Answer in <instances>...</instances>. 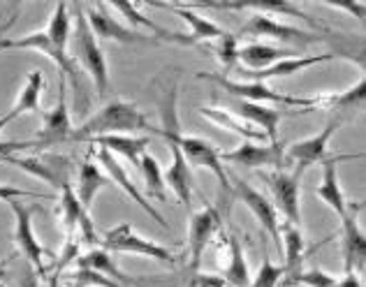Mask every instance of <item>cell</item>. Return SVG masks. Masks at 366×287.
Segmentation results:
<instances>
[{
    "instance_id": "1",
    "label": "cell",
    "mask_w": 366,
    "mask_h": 287,
    "mask_svg": "<svg viewBox=\"0 0 366 287\" xmlns=\"http://www.w3.org/2000/svg\"><path fill=\"white\" fill-rule=\"evenodd\" d=\"M134 132H153L158 135V128H153L147 116L137 109V104L114 100L104 109H100L95 116L72 130V141H91L95 137L104 135H134Z\"/></svg>"
},
{
    "instance_id": "2",
    "label": "cell",
    "mask_w": 366,
    "mask_h": 287,
    "mask_svg": "<svg viewBox=\"0 0 366 287\" xmlns=\"http://www.w3.org/2000/svg\"><path fill=\"white\" fill-rule=\"evenodd\" d=\"M70 42H72L70 59L74 63L76 61L81 63V68L89 72V76L95 84V91H98L100 98H104V95H107V89H109V65H107V56H104L102 46H100V40L93 35L89 24H86L84 7L76 9Z\"/></svg>"
},
{
    "instance_id": "3",
    "label": "cell",
    "mask_w": 366,
    "mask_h": 287,
    "mask_svg": "<svg viewBox=\"0 0 366 287\" xmlns=\"http://www.w3.org/2000/svg\"><path fill=\"white\" fill-rule=\"evenodd\" d=\"M197 76L199 79L216 81L220 89H225L237 100L253 102V104H267V107H269V102H272V104H281V107L297 109L300 114H304V109H306V98H292V95L278 93L274 89H269V86L262 81H234V79H229L227 74H207V72H199Z\"/></svg>"
},
{
    "instance_id": "4",
    "label": "cell",
    "mask_w": 366,
    "mask_h": 287,
    "mask_svg": "<svg viewBox=\"0 0 366 287\" xmlns=\"http://www.w3.org/2000/svg\"><path fill=\"white\" fill-rule=\"evenodd\" d=\"M100 248L107 253H128V255H142L151 257V260L165 262V264H177V255L169 248L160 246L151 238H144L134 232V227L128 223H121L104 232L100 238Z\"/></svg>"
},
{
    "instance_id": "5",
    "label": "cell",
    "mask_w": 366,
    "mask_h": 287,
    "mask_svg": "<svg viewBox=\"0 0 366 287\" xmlns=\"http://www.w3.org/2000/svg\"><path fill=\"white\" fill-rule=\"evenodd\" d=\"M59 193H61V197H59V211H56V216H59V220L63 223L65 238H76V234H79L84 246H91V248L100 246V236L95 232L93 218L81 206L72 183L63 186Z\"/></svg>"
},
{
    "instance_id": "6",
    "label": "cell",
    "mask_w": 366,
    "mask_h": 287,
    "mask_svg": "<svg viewBox=\"0 0 366 287\" xmlns=\"http://www.w3.org/2000/svg\"><path fill=\"white\" fill-rule=\"evenodd\" d=\"M304 167H295L292 171L276 169L267 174V183L274 193V206L283 216V223L302 227V211H300V190H302V176Z\"/></svg>"
},
{
    "instance_id": "7",
    "label": "cell",
    "mask_w": 366,
    "mask_h": 287,
    "mask_svg": "<svg viewBox=\"0 0 366 287\" xmlns=\"http://www.w3.org/2000/svg\"><path fill=\"white\" fill-rule=\"evenodd\" d=\"M0 162H7V165L24 169L28 174L42 178L44 183H49L56 190H61L63 186L70 183L72 171H74V162L70 158L51 156V153H33V156H26V158L5 156V158H0Z\"/></svg>"
},
{
    "instance_id": "8",
    "label": "cell",
    "mask_w": 366,
    "mask_h": 287,
    "mask_svg": "<svg viewBox=\"0 0 366 287\" xmlns=\"http://www.w3.org/2000/svg\"><path fill=\"white\" fill-rule=\"evenodd\" d=\"M9 208H12L14 213V243L19 251L24 253V257L31 266H35L40 276H44V257H49L51 251H46V248L35 238V232H33V216L37 211V206L33 204H24L19 202V199H9Z\"/></svg>"
},
{
    "instance_id": "9",
    "label": "cell",
    "mask_w": 366,
    "mask_h": 287,
    "mask_svg": "<svg viewBox=\"0 0 366 287\" xmlns=\"http://www.w3.org/2000/svg\"><path fill=\"white\" fill-rule=\"evenodd\" d=\"M72 130L70 109H67V79L59 74V102L54 104L51 111H42V128L33 137L37 141V153L61 141H70Z\"/></svg>"
},
{
    "instance_id": "10",
    "label": "cell",
    "mask_w": 366,
    "mask_h": 287,
    "mask_svg": "<svg viewBox=\"0 0 366 287\" xmlns=\"http://www.w3.org/2000/svg\"><path fill=\"white\" fill-rule=\"evenodd\" d=\"M223 225V216L220 208L207 204L204 211L190 216V227H188V266L190 273H197L202 266V257H204L207 246L214 241V236L220 232Z\"/></svg>"
},
{
    "instance_id": "11",
    "label": "cell",
    "mask_w": 366,
    "mask_h": 287,
    "mask_svg": "<svg viewBox=\"0 0 366 287\" xmlns=\"http://www.w3.org/2000/svg\"><path fill=\"white\" fill-rule=\"evenodd\" d=\"M362 156L364 153H336L334 158L325 160L320 165L322 167V181H320V186H315V197L330 206L332 211L339 216V220L357 204H352L345 199V193L339 183V171H336V167H339V162H345V160H362Z\"/></svg>"
},
{
    "instance_id": "12",
    "label": "cell",
    "mask_w": 366,
    "mask_h": 287,
    "mask_svg": "<svg viewBox=\"0 0 366 287\" xmlns=\"http://www.w3.org/2000/svg\"><path fill=\"white\" fill-rule=\"evenodd\" d=\"M339 128H341V121H332V123H327L317 135L290 144V146L285 148V160H292L297 162V167H304V169H308L311 165H322L325 160L336 156V153H330L327 146H330V141Z\"/></svg>"
},
{
    "instance_id": "13",
    "label": "cell",
    "mask_w": 366,
    "mask_h": 287,
    "mask_svg": "<svg viewBox=\"0 0 366 287\" xmlns=\"http://www.w3.org/2000/svg\"><path fill=\"white\" fill-rule=\"evenodd\" d=\"M239 35H253V37H272L281 44H311V42H320L322 37L317 33H308L302 31L297 26H287L281 24L278 19L272 16H262V14H253L250 21L239 31Z\"/></svg>"
},
{
    "instance_id": "14",
    "label": "cell",
    "mask_w": 366,
    "mask_h": 287,
    "mask_svg": "<svg viewBox=\"0 0 366 287\" xmlns=\"http://www.w3.org/2000/svg\"><path fill=\"white\" fill-rule=\"evenodd\" d=\"M232 197H239L250 211H253L257 223L262 225L264 232L272 236L274 246L281 251V223H278V211L272 204V199L264 197L259 190H255L250 183H246V181H237V183L232 186Z\"/></svg>"
},
{
    "instance_id": "15",
    "label": "cell",
    "mask_w": 366,
    "mask_h": 287,
    "mask_svg": "<svg viewBox=\"0 0 366 287\" xmlns=\"http://www.w3.org/2000/svg\"><path fill=\"white\" fill-rule=\"evenodd\" d=\"M225 162L232 165H244V167H274V169H285V146L283 144H250L244 141L242 146L234 151H223L220 153Z\"/></svg>"
},
{
    "instance_id": "16",
    "label": "cell",
    "mask_w": 366,
    "mask_h": 287,
    "mask_svg": "<svg viewBox=\"0 0 366 287\" xmlns=\"http://www.w3.org/2000/svg\"><path fill=\"white\" fill-rule=\"evenodd\" d=\"M95 153H98V160H100V165L104 167V174L109 176V181L114 186H119L125 195H128L134 204H137L144 213H149L153 220H156V223L160 225V227H169V223L165 218H162L156 208L151 206V202L147 197H144V193H139V188L132 183L130 181V176H128V171H125L123 167H121V162L114 158V153H109L107 148H102V146H95Z\"/></svg>"
},
{
    "instance_id": "17",
    "label": "cell",
    "mask_w": 366,
    "mask_h": 287,
    "mask_svg": "<svg viewBox=\"0 0 366 287\" xmlns=\"http://www.w3.org/2000/svg\"><path fill=\"white\" fill-rule=\"evenodd\" d=\"M202 7H216V9H255L257 14L262 16H292V19H300V21L308 24L311 28H320L325 31L322 26H317V21L313 16H308L304 9H300L292 3H285V0H209V3H197Z\"/></svg>"
},
{
    "instance_id": "18",
    "label": "cell",
    "mask_w": 366,
    "mask_h": 287,
    "mask_svg": "<svg viewBox=\"0 0 366 287\" xmlns=\"http://www.w3.org/2000/svg\"><path fill=\"white\" fill-rule=\"evenodd\" d=\"M86 24L93 31V35L98 40H114L119 44H132V42H149V37H144L139 33H134L132 28L119 24L117 19L109 14V9L104 3H98V7L84 9Z\"/></svg>"
},
{
    "instance_id": "19",
    "label": "cell",
    "mask_w": 366,
    "mask_h": 287,
    "mask_svg": "<svg viewBox=\"0 0 366 287\" xmlns=\"http://www.w3.org/2000/svg\"><path fill=\"white\" fill-rule=\"evenodd\" d=\"M341 246H343V264H345V273H355L357 276L364 273V264H366V238L364 232L357 223V206L350 208L348 213L341 218Z\"/></svg>"
},
{
    "instance_id": "20",
    "label": "cell",
    "mask_w": 366,
    "mask_h": 287,
    "mask_svg": "<svg viewBox=\"0 0 366 287\" xmlns=\"http://www.w3.org/2000/svg\"><path fill=\"white\" fill-rule=\"evenodd\" d=\"M334 54H320V56H297V59H285V61H278L274 65H269L264 70H244L239 68L237 74L242 81H262L267 84L269 79H283V76H290L297 74L306 68H313V65H320L332 61Z\"/></svg>"
},
{
    "instance_id": "21",
    "label": "cell",
    "mask_w": 366,
    "mask_h": 287,
    "mask_svg": "<svg viewBox=\"0 0 366 287\" xmlns=\"http://www.w3.org/2000/svg\"><path fill=\"white\" fill-rule=\"evenodd\" d=\"M167 148L172 153V162L167 169H162V176H165V186L172 188V193L177 195V199L190 211L192 204V171L188 167L186 156L181 153V148L174 141H167Z\"/></svg>"
},
{
    "instance_id": "22",
    "label": "cell",
    "mask_w": 366,
    "mask_h": 287,
    "mask_svg": "<svg viewBox=\"0 0 366 287\" xmlns=\"http://www.w3.org/2000/svg\"><path fill=\"white\" fill-rule=\"evenodd\" d=\"M297 56H302L297 49H285V46H274L267 42H250L246 46H239L237 61L244 63V70H264L278 61L297 59Z\"/></svg>"
},
{
    "instance_id": "23",
    "label": "cell",
    "mask_w": 366,
    "mask_h": 287,
    "mask_svg": "<svg viewBox=\"0 0 366 287\" xmlns=\"http://www.w3.org/2000/svg\"><path fill=\"white\" fill-rule=\"evenodd\" d=\"M237 116L242 121H246L248 126H253L259 132H264L269 144H278V126H281L283 111H278L274 107H267V104H253V102L237 100Z\"/></svg>"
},
{
    "instance_id": "24",
    "label": "cell",
    "mask_w": 366,
    "mask_h": 287,
    "mask_svg": "<svg viewBox=\"0 0 366 287\" xmlns=\"http://www.w3.org/2000/svg\"><path fill=\"white\" fill-rule=\"evenodd\" d=\"M93 156H95V146H93V144H89L86 158L81 160V165H79V183H76V197H79V202H81V206L86 208V211L91 208L95 195H98L104 186L112 183L109 176L93 162Z\"/></svg>"
},
{
    "instance_id": "25",
    "label": "cell",
    "mask_w": 366,
    "mask_h": 287,
    "mask_svg": "<svg viewBox=\"0 0 366 287\" xmlns=\"http://www.w3.org/2000/svg\"><path fill=\"white\" fill-rule=\"evenodd\" d=\"M160 7H167L169 12H174L177 16H181L183 21L188 24L190 28V35H181V42L179 44H197V42H214L216 37H220L225 31L220 28L216 21H211V19L202 16L197 12H192V9H186V7H179V5H167V3H158Z\"/></svg>"
},
{
    "instance_id": "26",
    "label": "cell",
    "mask_w": 366,
    "mask_h": 287,
    "mask_svg": "<svg viewBox=\"0 0 366 287\" xmlns=\"http://www.w3.org/2000/svg\"><path fill=\"white\" fill-rule=\"evenodd\" d=\"M74 266H76V269L100 273V276H104V278H109V281L119 283V285H134V283H137L132 276L123 273L119 269V264L112 260V255L107 251H102V248H93V251L79 255L74 260Z\"/></svg>"
},
{
    "instance_id": "27",
    "label": "cell",
    "mask_w": 366,
    "mask_h": 287,
    "mask_svg": "<svg viewBox=\"0 0 366 287\" xmlns=\"http://www.w3.org/2000/svg\"><path fill=\"white\" fill-rule=\"evenodd\" d=\"M199 114H202V116H204L207 121L216 123L218 128L229 130V132H234V135L244 137V141H250V144H269V139H267L264 132H259L257 128L248 126V123L239 119L237 114L227 111V109H223V107H199Z\"/></svg>"
},
{
    "instance_id": "28",
    "label": "cell",
    "mask_w": 366,
    "mask_h": 287,
    "mask_svg": "<svg viewBox=\"0 0 366 287\" xmlns=\"http://www.w3.org/2000/svg\"><path fill=\"white\" fill-rule=\"evenodd\" d=\"M89 144L93 146H102L109 153H117L123 156L128 162H132V167L139 171V160L147 153L151 139L149 137H132V135H104V137H95Z\"/></svg>"
},
{
    "instance_id": "29",
    "label": "cell",
    "mask_w": 366,
    "mask_h": 287,
    "mask_svg": "<svg viewBox=\"0 0 366 287\" xmlns=\"http://www.w3.org/2000/svg\"><path fill=\"white\" fill-rule=\"evenodd\" d=\"M225 246H227V260H225L223 281L227 283V287H248L253 278H250V269L242 241H239V236L234 232H229L225 236Z\"/></svg>"
},
{
    "instance_id": "30",
    "label": "cell",
    "mask_w": 366,
    "mask_h": 287,
    "mask_svg": "<svg viewBox=\"0 0 366 287\" xmlns=\"http://www.w3.org/2000/svg\"><path fill=\"white\" fill-rule=\"evenodd\" d=\"M364 91H366V81H364V76H362L357 84L350 86V89L341 91V93H317V95H311V98H306V109H304V114L317 111V109L355 107V104H362L364 102Z\"/></svg>"
},
{
    "instance_id": "31",
    "label": "cell",
    "mask_w": 366,
    "mask_h": 287,
    "mask_svg": "<svg viewBox=\"0 0 366 287\" xmlns=\"http://www.w3.org/2000/svg\"><path fill=\"white\" fill-rule=\"evenodd\" d=\"M42 91H44V74L40 70L28 72L26 84L19 98L14 102V107L9 109L14 119H19L21 114H42Z\"/></svg>"
},
{
    "instance_id": "32",
    "label": "cell",
    "mask_w": 366,
    "mask_h": 287,
    "mask_svg": "<svg viewBox=\"0 0 366 287\" xmlns=\"http://www.w3.org/2000/svg\"><path fill=\"white\" fill-rule=\"evenodd\" d=\"M107 7H117L119 12L125 16V21H128L134 28H144V31H151L153 33V40H165V42H179V33H169L165 28H160L153 19H149L147 14L142 12V9L134 5V3H128V0H114V3H107Z\"/></svg>"
},
{
    "instance_id": "33",
    "label": "cell",
    "mask_w": 366,
    "mask_h": 287,
    "mask_svg": "<svg viewBox=\"0 0 366 287\" xmlns=\"http://www.w3.org/2000/svg\"><path fill=\"white\" fill-rule=\"evenodd\" d=\"M281 246H283V251H285V264H283L285 276L302 271L304 257H306V253H308V243L304 241L302 227H295V225L283 223Z\"/></svg>"
},
{
    "instance_id": "34",
    "label": "cell",
    "mask_w": 366,
    "mask_h": 287,
    "mask_svg": "<svg viewBox=\"0 0 366 287\" xmlns=\"http://www.w3.org/2000/svg\"><path fill=\"white\" fill-rule=\"evenodd\" d=\"M139 174L144 176V186H147L144 197H153V199H158V202H165L167 186H165V176H162V167L158 158H153L151 153H144L139 160Z\"/></svg>"
},
{
    "instance_id": "35",
    "label": "cell",
    "mask_w": 366,
    "mask_h": 287,
    "mask_svg": "<svg viewBox=\"0 0 366 287\" xmlns=\"http://www.w3.org/2000/svg\"><path fill=\"white\" fill-rule=\"evenodd\" d=\"M207 46L211 49V54H214L216 59H218V63L225 68V72L234 68V63H237V54H239L237 35H232V33H223L220 37H216L214 42H207Z\"/></svg>"
},
{
    "instance_id": "36",
    "label": "cell",
    "mask_w": 366,
    "mask_h": 287,
    "mask_svg": "<svg viewBox=\"0 0 366 287\" xmlns=\"http://www.w3.org/2000/svg\"><path fill=\"white\" fill-rule=\"evenodd\" d=\"M283 276H285V269L283 266H278L274 264L269 257H264L262 260V266H259V271L253 281H250L248 287H278L283 281Z\"/></svg>"
},
{
    "instance_id": "37",
    "label": "cell",
    "mask_w": 366,
    "mask_h": 287,
    "mask_svg": "<svg viewBox=\"0 0 366 287\" xmlns=\"http://www.w3.org/2000/svg\"><path fill=\"white\" fill-rule=\"evenodd\" d=\"M325 5H330L334 9H341V12H348L350 16L357 19V24H364V14L366 9L362 3H352V0H327Z\"/></svg>"
},
{
    "instance_id": "38",
    "label": "cell",
    "mask_w": 366,
    "mask_h": 287,
    "mask_svg": "<svg viewBox=\"0 0 366 287\" xmlns=\"http://www.w3.org/2000/svg\"><path fill=\"white\" fill-rule=\"evenodd\" d=\"M31 148H37V141L35 139H26V141H0V158L14 156V153L31 151Z\"/></svg>"
},
{
    "instance_id": "39",
    "label": "cell",
    "mask_w": 366,
    "mask_h": 287,
    "mask_svg": "<svg viewBox=\"0 0 366 287\" xmlns=\"http://www.w3.org/2000/svg\"><path fill=\"white\" fill-rule=\"evenodd\" d=\"M19 197H37V193L14 186H0V202H9V199H19Z\"/></svg>"
},
{
    "instance_id": "40",
    "label": "cell",
    "mask_w": 366,
    "mask_h": 287,
    "mask_svg": "<svg viewBox=\"0 0 366 287\" xmlns=\"http://www.w3.org/2000/svg\"><path fill=\"white\" fill-rule=\"evenodd\" d=\"M21 287H40V285H37V278H35L33 273H28L26 278L21 281Z\"/></svg>"
},
{
    "instance_id": "41",
    "label": "cell",
    "mask_w": 366,
    "mask_h": 287,
    "mask_svg": "<svg viewBox=\"0 0 366 287\" xmlns=\"http://www.w3.org/2000/svg\"><path fill=\"white\" fill-rule=\"evenodd\" d=\"M12 121H14V116H12V114H9V111L5 114V116H0V132H3V130H5Z\"/></svg>"
},
{
    "instance_id": "42",
    "label": "cell",
    "mask_w": 366,
    "mask_h": 287,
    "mask_svg": "<svg viewBox=\"0 0 366 287\" xmlns=\"http://www.w3.org/2000/svg\"><path fill=\"white\" fill-rule=\"evenodd\" d=\"M0 281H5V262H0Z\"/></svg>"
},
{
    "instance_id": "43",
    "label": "cell",
    "mask_w": 366,
    "mask_h": 287,
    "mask_svg": "<svg viewBox=\"0 0 366 287\" xmlns=\"http://www.w3.org/2000/svg\"><path fill=\"white\" fill-rule=\"evenodd\" d=\"M0 54H3V44H0Z\"/></svg>"
},
{
    "instance_id": "44",
    "label": "cell",
    "mask_w": 366,
    "mask_h": 287,
    "mask_svg": "<svg viewBox=\"0 0 366 287\" xmlns=\"http://www.w3.org/2000/svg\"><path fill=\"white\" fill-rule=\"evenodd\" d=\"M0 287H5V285H3V281H0Z\"/></svg>"
}]
</instances>
